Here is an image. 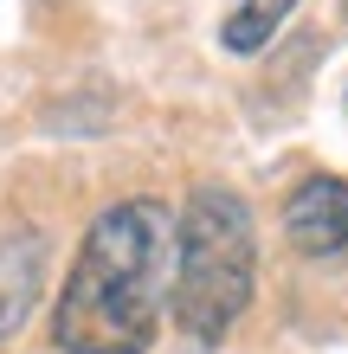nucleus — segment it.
I'll list each match as a JSON object with an SVG mask.
<instances>
[{"label":"nucleus","mask_w":348,"mask_h":354,"mask_svg":"<svg viewBox=\"0 0 348 354\" xmlns=\"http://www.w3.org/2000/svg\"><path fill=\"white\" fill-rule=\"evenodd\" d=\"M174 219L161 200H116L77 245V264L52 309V342L65 354H142L161 322Z\"/></svg>","instance_id":"1"},{"label":"nucleus","mask_w":348,"mask_h":354,"mask_svg":"<svg viewBox=\"0 0 348 354\" xmlns=\"http://www.w3.org/2000/svg\"><path fill=\"white\" fill-rule=\"evenodd\" d=\"M252 277H258L252 206L232 187H194L174 219V277H168L174 322L194 342H219L252 303Z\"/></svg>","instance_id":"2"},{"label":"nucleus","mask_w":348,"mask_h":354,"mask_svg":"<svg viewBox=\"0 0 348 354\" xmlns=\"http://www.w3.org/2000/svg\"><path fill=\"white\" fill-rule=\"evenodd\" d=\"M284 239L297 245L303 258H329L348 245V180L336 174H310L284 200Z\"/></svg>","instance_id":"3"},{"label":"nucleus","mask_w":348,"mask_h":354,"mask_svg":"<svg viewBox=\"0 0 348 354\" xmlns=\"http://www.w3.org/2000/svg\"><path fill=\"white\" fill-rule=\"evenodd\" d=\"M39 283H46V239L33 225H19V232L0 239V348L26 328L33 303H39Z\"/></svg>","instance_id":"4"},{"label":"nucleus","mask_w":348,"mask_h":354,"mask_svg":"<svg viewBox=\"0 0 348 354\" xmlns=\"http://www.w3.org/2000/svg\"><path fill=\"white\" fill-rule=\"evenodd\" d=\"M291 7H297V0H232L226 26H219L226 52H239V58L264 52V46H271V32L284 26V19H291Z\"/></svg>","instance_id":"5"}]
</instances>
